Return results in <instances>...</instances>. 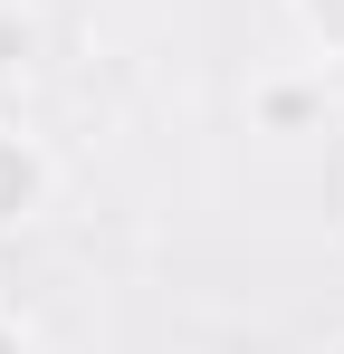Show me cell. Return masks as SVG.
Returning <instances> with one entry per match:
<instances>
[{
    "mask_svg": "<svg viewBox=\"0 0 344 354\" xmlns=\"http://www.w3.org/2000/svg\"><path fill=\"white\" fill-rule=\"evenodd\" d=\"M0 58H10V29H0Z\"/></svg>",
    "mask_w": 344,
    "mask_h": 354,
    "instance_id": "7a4b0ae2",
    "label": "cell"
},
{
    "mask_svg": "<svg viewBox=\"0 0 344 354\" xmlns=\"http://www.w3.org/2000/svg\"><path fill=\"white\" fill-rule=\"evenodd\" d=\"M29 153H19V144H0V221H10V211H19V201H29Z\"/></svg>",
    "mask_w": 344,
    "mask_h": 354,
    "instance_id": "6da1fadb",
    "label": "cell"
}]
</instances>
